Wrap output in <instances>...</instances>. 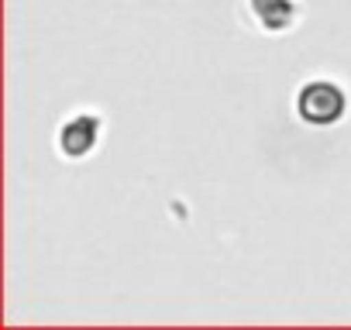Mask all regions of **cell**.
Returning <instances> with one entry per match:
<instances>
[{"label":"cell","mask_w":351,"mask_h":330,"mask_svg":"<svg viewBox=\"0 0 351 330\" xmlns=\"http://www.w3.org/2000/svg\"><path fill=\"white\" fill-rule=\"evenodd\" d=\"M296 107H300V117L310 120V124H334L344 114V93L334 83L317 79V83L303 86Z\"/></svg>","instance_id":"1"},{"label":"cell","mask_w":351,"mask_h":330,"mask_svg":"<svg viewBox=\"0 0 351 330\" xmlns=\"http://www.w3.org/2000/svg\"><path fill=\"white\" fill-rule=\"evenodd\" d=\"M255 18L262 21L265 31H282L293 21V4L289 0H248Z\"/></svg>","instance_id":"2"},{"label":"cell","mask_w":351,"mask_h":330,"mask_svg":"<svg viewBox=\"0 0 351 330\" xmlns=\"http://www.w3.org/2000/svg\"><path fill=\"white\" fill-rule=\"evenodd\" d=\"M93 138H97V120L80 117L62 131V148H66V155H83V151L93 148Z\"/></svg>","instance_id":"3"}]
</instances>
